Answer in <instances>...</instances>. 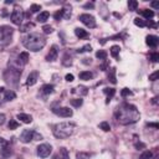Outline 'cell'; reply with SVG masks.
<instances>
[{
  "mask_svg": "<svg viewBox=\"0 0 159 159\" xmlns=\"http://www.w3.org/2000/svg\"><path fill=\"white\" fill-rule=\"evenodd\" d=\"M114 117H116L117 122H118L119 124L126 126V124L136 123L138 119H139L141 114H139V111L137 109L136 106L129 105V103H124V105H122L116 111Z\"/></svg>",
  "mask_w": 159,
  "mask_h": 159,
  "instance_id": "obj_1",
  "label": "cell"
},
{
  "mask_svg": "<svg viewBox=\"0 0 159 159\" xmlns=\"http://www.w3.org/2000/svg\"><path fill=\"white\" fill-rule=\"evenodd\" d=\"M23 44L27 50L36 52L40 51L46 45V39L40 34H30V35L23 39Z\"/></svg>",
  "mask_w": 159,
  "mask_h": 159,
  "instance_id": "obj_2",
  "label": "cell"
},
{
  "mask_svg": "<svg viewBox=\"0 0 159 159\" xmlns=\"http://www.w3.org/2000/svg\"><path fill=\"white\" fill-rule=\"evenodd\" d=\"M75 132V123L70 122H62L55 124L52 128L53 136L59 138V139H64V138H68L72 133Z\"/></svg>",
  "mask_w": 159,
  "mask_h": 159,
  "instance_id": "obj_3",
  "label": "cell"
},
{
  "mask_svg": "<svg viewBox=\"0 0 159 159\" xmlns=\"http://www.w3.org/2000/svg\"><path fill=\"white\" fill-rule=\"evenodd\" d=\"M20 76H21V70H20L19 67L10 66L9 70H6L4 72V80L6 84L10 86H18Z\"/></svg>",
  "mask_w": 159,
  "mask_h": 159,
  "instance_id": "obj_4",
  "label": "cell"
},
{
  "mask_svg": "<svg viewBox=\"0 0 159 159\" xmlns=\"http://www.w3.org/2000/svg\"><path fill=\"white\" fill-rule=\"evenodd\" d=\"M14 34V29L8 25L0 26V46H6L11 42V36Z\"/></svg>",
  "mask_w": 159,
  "mask_h": 159,
  "instance_id": "obj_5",
  "label": "cell"
},
{
  "mask_svg": "<svg viewBox=\"0 0 159 159\" xmlns=\"http://www.w3.org/2000/svg\"><path fill=\"white\" fill-rule=\"evenodd\" d=\"M10 20L12 21V24L15 25H21L23 20H24V11L21 8H15L11 12V16H10Z\"/></svg>",
  "mask_w": 159,
  "mask_h": 159,
  "instance_id": "obj_6",
  "label": "cell"
},
{
  "mask_svg": "<svg viewBox=\"0 0 159 159\" xmlns=\"http://www.w3.org/2000/svg\"><path fill=\"white\" fill-rule=\"evenodd\" d=\"M37 155L40 158H46V157H49L51 154V152H52V147L50 146V144H47V143H44V144H40V146L37 147Z\"/></svg>",
  "mask_w": 159,
  "mask_h": 159,
  "instance_id": "obj_7",
  "label": "cell"
},
{
  "mask_svg": "<svg viewBox=\"0 0 159 159\" xmlns=\"http://www.w3.org/2000/svg\"><path fill=\"white\" fill-rule=\"evenodd\" d=\"M80 21L86 25L87 27H91V29H93V27H96V20L92 15H89V14H81L80 15Z\"/></svg>",
  "mask_w": 159,
  "mask_h": 159,
  "instance_id": "obj_8",
  "label": "cell"
},
{
  "mask_svg": "<svg viewBox=\"0 0 159 159\" xmlns=\"http://www.w3.org/2000/svg\"><path fill=\"white\" fill-rule=\"evenodd\" d=\"M52 112L59 116V117H64V118H68V117L72 116V109H70L68 107H57L53 108Z\"/></svg>",
  "mask_w": 159,
  "mask_h": 159,
  "instance_id": "obj_9",
  "label": "cell"
},
{
  "mask_svg": "<svg viewBox=\"0 0 159 159\" xmlns=\"http://www.w3.org/2000/svg\"><path fill=\"white\" fill-rule=\"evenodd\" d=\"M34 134H35V130L25 129V130H23L21 136H20V141H21L23 143H30L34 139Z\"/></svg>",
  "mask_w": 159,
  "mask_h": 159,
  "instance_id": "obj_10",
  "label": "cell"
},
{
  "mask_svg": "<svg viewBox=\"0 0 159 159\" xmlns=\"http://www.w3.org/2000/svg\"><path fill=\"white\" fill-rule=\"evenodd\" d=\"M57 55H59V47L56 45H52L49 53H47V56H46V61H49V62L55 61L57 59Z\"/></svg>",
  "mask_w": 159,
  "mask_h": 159,
  "instance_id": "obj_11",
  "label": "cell"
},
{
  "mask_svg": "<svg viewBox=\"0 0 159 159\" xmlns=\"http://www.w3.org/2000/svg\"><path fill=\"white\" fill-rule=\"evenodd\" d=\"M146 42L149 47H157L158 42H159V37L155 36V35H148L147 39H146Z\"/></svg>",
  "mask_w": 159,
  "mask_h": 159,
  "instance_id": "obj_12",
  "label": "cell"
},
{
  "mask_svg": "<svg viewBox=\"0 0 159 159\" xmlns=\"http://www.w3.org/2000/svg\"><path fill=\"white\" fill-rule=\"evenodd\" d=\"M37 77H39V73L36 71L31 72L29 76H27V80H26V85L27 86H34L37 82Z\"/></svg>",
  "mask_w": 159,
  "mask_h": 159,
  "instance_id": "obj_13",
  "label": "cell"
},
{
  "mask_svg": "<svg viewBox=\"0 0 159 159\" xmlns=\"http://www.w3.org/2000/svg\"><path fill=\"white\" fill-rule=\"evenodd\" d=\"M72 93L75 95H80V96H86L88 93V88L85 87V86H78V87H75L72 88Z\"/></svg>",
  "mask_w": 159,
  "mask_h": 159,
  "instance_id": "obj_14",
  "label": "cell"
},
{
  "mask_svg": "<svg viewBox=\"0 0 159 159\" xmlns=\"http://www.w3.org/2000/svg\"><path fill=\"white\" fill-rule=\"evenodd\" d=\"M75 34H76V36H77L78 39H87L89 36V34L86 30L81 29V27H76V29H75Z\"/></svg>",
  "mask_w": 159,
  "mask_h": 159,
  "instance_id": "obj_15",
  "label": "cell"
},
{
  "mask_svg": "<svg viewBox=\"0 0 159 159\" xmlns=\"http://www.w3.org/2000/svg\"><path fill=\"white\" fill-rule=\"evenodd\" d=\"M18 119H20L25 124H29V123L32 122V117L30 114H26V113H19L18 114Z\"/></svg>",
  "mask_w": 159,
  "mask_h": 159,
  "instance_id": "obj_16",
  "label": "cell"
},
{
  "mask_svg": "<svg viewBox=\"0 0 159 159\" xmlns=\"http://www.w3.org/2000/svg\"><path fill=\"white\" fill-rule=\"evenodd\" d=\"M55 159H70V155H68V152L66 148H60L59 153Z\"/></svg>",
  "mask_w": 159,
  "mask_h": 159,
  "instance_id": "obj_17",
  "label": "cell"
},
{
  "mask_svg": "<svg viewBox=\"0 0 159 159\" xmlns=\"http://www.w3.org/2000/svg\"><path fill=\"white\" fill-rule=\"evenodd\" d=\"M103 92L107 95V101H106V103H109V101L112 100V97L116 95V89H114V88H108V87H106V88H103Z\"/></svg>",
  "mask_w": 159,
  "mask_h": 159,
  "instance_id": "obj_18",
  "label": "cell"
},
{
  "mask_svg": "<svg viewBox=\"0 0 159 159\" xmlns=\"http://www.w3.org/2000/svg\"><path fill=\"white\" fill-rule=\"evenodd\" d=\"M18 61H19V64L26 65L27 62H29V53H27V52H21V53L19 55Z\"/></svg>",
  "mask_w": 159,
  "mask_h": 159,
  "instance_id": "obj_19",
  "label": "cell"
},
{
  "mask_svg": "<svg viewBox=\"0 0 159 159\" xmlns=\"http://www.w3.org/2000/svg\"><path fill=\"white\" fill-rule=\"evenodd\" d=\"M108 81L111 82V84L116 85L117 84V78H116V68L112 67L111 70L108 71Z\"/></svg>",
  "mask_w": 159,
  "mask_h": 159,
  "instance_id": "obj_20",
  "label": "cell"
},
{
  "mask_svg": "<svg viewBox=\"0 0 159 159\" xmlns=\"http://www.w3.org/2000/svg\"><path fill=\"white\" fill-rule=\"evenodd\" d=\"M80 78L84 81H89L91 78H93V73L91 71H82L80 73Z\"/></svg>",
  "mask_w": 159,
  "mask_h": 159,
  "instance_id": "obj_21",
  "label": "cell"
},
{
  "mask_svg": "<svg viewBox=\"0 0 159 159\" xmlns=\"http://www.w3.org/2000/svg\"><path fill=\"white\" fill-rule=\"evenodd\" d=\"M4 98H5V101H12V100L16 98V93L14 91H11V89H9V91H5L4 92Z\"/></svg>",
  "mask_w": 159,
  "mask_h": 159,
  "instance_id": "obj_22",
  "label": "cell"
},
{
  "mask_svg": "<svg viewBox=\"0 0 159 159\" xmlns=\"http://www.w3.org/2000/svg\"><path fill=\"white\" fill-rule=\"evenodd\" d=\"M50 16V12L49 11H42V12H40L39 14V16H37V21L39 23H45L47 19H49Z\"/></svg>",
  "mask_w": 159,
  "mask_h": 159,
  "instance_id": "obj_23",
  "label": "cell"
},
{
  "mask_svg": "<svg viewBox=\"0 0 159 159\" xmlns=\"http://www.w3.org/2000/svg\"><path fill=\"white\" fill-rule=\"evenodd\" d=\"M53 89H55L53 85H44L42 88H41V91H42L44 95H50L53 92Z\"/></svg>",
  "mask_w": 159,
  "mask_h": 159,
  "instance_id": "obj_24",
  "label": "cell"
},
{
  "mask_svg": "<svg viewBox=\"0 0 159 159\" xmlns=\"http://www.w3.org/2000/svg\"><path fill=\"white\" fill-rule=\"evenodd\" d=\"M141 14L143 15V18H146V19H148V20L154 16V11H153V10H149V9H144V10H142Z\"/></svg>",
  "mask_w": 159,
  "mask_h": 159,
  "instance_id": "obj_25",
  "label": "cell"
},
{
  "mask_svg": "<svg viewBox=\"0 0 159 159\" xmlns=\"http://www.w3.org/2000/svg\"><path fill=\"white\" fill-rule=\"evenodd\" d=\"M119 50H121V47L118 45H114L111 47V55L114 57V59H118V53H119Z\"/></svg>",
  "mask_w": 159,
  "mask_h": 159,
  "instance_id": "obj_26",
  "label": "cell"
},
{
  "mask_svg": "<svg viewBox=\"0 0 159 159\" xmlns=\"http://www.w3.org/2000/svg\"><path fill=\"white\" fill-rule=\"evenodd\" d=\"M62 65H64V66H71V65H72L71 56H70V55H68V53H65L64 60H62Z\"/></svg>",
  "mask_w": 159,
  "mask_h": 159,
  "instance_id": "obj_27",
  "label": "cell"
},
{
  "mask_svg": "<svg viewBox=\"0 0 159 159\" xmlns=\"http://www.w3.org/2000/svg\"><path fill=\"white\" fill-rule=\"evenodd\" d=\"M134 24L137 26H139V27H144V26H147V23H146V20H143L141 18H136L134 19Z\"/></svg>",
  "mask_w": 159,
  "mask_h": 159,
  "instance_id": "obj_28",
  "label": "cell"
},
{
  "mask_svg": "<svg viewBox=\"0 0 159 159\" xmlns=\"http://www.w3.org/2000/svg\"><path fill=\"white\" fill-rule=\"evenodd\" d=\"M91 154L89 153H86V152H78L77 154H76V158L77 159H89Z\"/></svg>",
  "mask_w": 159,
  "mask_h": 159,
  "instance_id": "obj_29",
  "label": "cell"
},
{
  "mask_svg": "<svg viewBox=\"0 0 159 159\" xmlns=\"http://www.w3.org/2000/svg\"><path fill=\"white\" fill-rule=\"evenodd\" d=\"M152 157H153V153L150 150H146L139 155V159H152Z\"/></svg>",
  "mask_w": 159,
  "mask_h": 159,
  "instance_id": "obj_30",
  "label": "cell"
},
{
  "mask_svg": "<svg viewBox=\"0 0 159 159\" xmlns=\"http://www.w3.org/2000/svg\"><path fill=\"white\" fill-rule=\"evenodd\" d=\"M70 103L73 106V107H76V108H78V107H81L82 106V103H84V101H82L81 98H76V100H71L70 101Z\"/></svg>",
  "mask_w": 159,
  "mask_h": 159,
  "instance_id": "obj_31",
  "label": "cell"
},
{
  "mask_svg": "<svg viewBox=\"0 0 159 159\" xmlns=\"http://www.w3.org/2000/svg\"><path fill=\"white\" fill-rule=\"evenodd\" d=\"M128 8H129V10H132V11L137 10L138 1H136V0H129V1H128Z\"/></svg>",
  "mask_w": 159,
  "mask_h": 159,
  "instance_id": "obj_32",
  "label": "cell"
},
{
  "mask_svg": "<svg viewBox=\"0 0 159 159\" xmlns=\"http://www.w3.org/2000/svg\"><path fill=\"white\" fill-rule=\"evenodd\" d=\"M34 26H35V24L29 21V23H27L26 25L20 26V31H21V32H25V31H27V30H29V29H31V27H34Z\"/></svg>",
  "mask_w": 159,
  "mask_h": 159,
  "instance_id": "obj_33",
  "label": "cell"
},
{
  "mask_svg": "<svg viewBox=\"0 0 159 159\" xmlns=\"http://www.w3.org/2000/svg\"><path fill=\"white\" fill-rule=\"evenodd\" d=\"M96 57L100 59V60H106L107 59V52L103 51V50H100V51L96 52Z\"/></svg>",
  "mask_w": 159,
  "mask_h": 159,
  "instance_id": "obj_34",
  "label": "cell"
},
{
  "mask_svg": "<svg viewBox=\"0 0 159 159\" xmlns=\"http://www.w3.org/2000/svg\"><path fill=\"white\" fill-rule=\"evenodd\" d=\"M100 128H101L102 130H105V132H109V130H111V126H109L108 122H102V123H100Z\"/></svg>",
  "mask_w": 159,
  "mask_h": 159,
  "instance_id": "obj_35",
  "label": "cell"
},
{
  "mask_svg": "<svg viewBox=\"0 0 159 159\" xmlns=\"http://www.w3.org/2000/svg\"><path fill=\"white\" fill-rule=\"evenodd\" d=\"M10 154H11V148H9L8 146L4 147V148L1 149V155H3V157L6 158V157H9Z\"/></svg>",
  "mask_w": 159,
  "mask_h": 159,
  "instance_id": "obj_36",
  "label": "cell"
},
{
  "mask_svg": "<svg viewBox=\"0 0 159 159\" xmlns=\"http://www.w3.org/2000/svg\"><path fill=\"white\" fill-rule=\"evenodd\" d=\"M121 96L122 97H127V96H133V92L130 91L129 88H123L121 91Z\"/></svg>",
  "mask_w": 159,
  "mask_h": 159,
  "instance_id": "obj_37",
  "label": "cell"
},
{
  "mask_svg": "<svg viewBox=\"0 0 159 159\" xmlns=\"http://www.w3.org/2000/svg\"><path fill=\"white\" fill-rule=\"evenodd\" d=\"M8 127H9V129L14 130V129H16V128L19 127V123H18L16 121H14V119H11V121L9 122V124H8Z\"/></svg>",
  "mask_w": 159,
  "mask_h": 159,
  "instance_id": "obj_38",
  "label": "cell"
},
{
  "mask_svg": "<svg viewBox=\"0 0 159 159\" xmlns=\"http://www.w3.org/2000/svg\"><path fill=\"white\" fill-rule=\"evenodd\" d=\"M91 50H92L91 45H85L84 47H82V49H78V50H77V52H78V53H82V52H89Z\"/></svg>",
  "mask_w": 159,
  "mask_h": 159,
  "instance_id": "obj_39",
  "label": "cell"
},
{
  "mask_svg": "<svg viewBox=\"0 0 159 159\" xmlns=\"http://www.w3.org/2000/svg\"><path fill=\"white\" fill-rule=\"evenodd\" d=\"M30 10H31V12H37V11L41 10V5H39V4H32V5L30 6Z\"/></svg>",
  "mask_w": 159,
  "mask_h": 159,
  "instance_id": "obj_40",
  "label": "cell"
},
{
  "mask_svg": "<svg viewBox=\"0 0 159 159\" xmlns=\"http://www.w3.org/2000/svg\"><path fill=\"white\" fill-rule=\"evenodd\" d=\"M150 60H152V62H158L159 61V53L158 52H152L150 53Z\"/></svg>",
  "mask_w": 159,
  "mask_h": 159,
  "instance_id": "obj_41",
  "label": "cell"
},
{
  "mask_svg": "<svg viewBox=\"0 0 159 159\" xmlns=\"http://www.w3.org/2000/svg\"><path fill=\"white\" fill-rule=\"evenodd\" d=\"M158 77H159V71H155L154 73L149 75V81H157Z\"/></svg>",
  "mask_w": 159,
  "mask_h": 159,
  "instance_id": "obj_42",
  "label": "cell"
},
{
  "mask_svg": "<svg viewBox=\"0 0 159 159\" xmlns=\"http://www.w3.org/2000/svg\"><path fill=\"white\" fill-rule=\"evenodd\" d=\"M6 146H9L8 141H6V139H4V138H1V137H0V148H4V147H6Z\"/></svg>",
  "mask_w": 159,
  "mask_h": 159,
  "instance_id": "obj_43",
  "label": "cell"
},
{
  "mask_svg": "<svg viewBox=\"0 0 159 159\" xmlns=\"http://www.w3.org/2000/svg\"><path fill=\"white\" fill-rule=\"evenodd\" d=\"M42 30H44L45 34H51V32H52V27H51L50 25H45V26L42 27Z\"/></svg>",
  "mask_w": 159,
  "mask_h": 159,
  "instance_id": "obj_44",
  "label": "cell"
},
{
  "mask_svg": "<svg viewBox=\"0 0 159 159\" xmlns=\"http://www.w3.org/2000/svg\"><path fill=\"white\" fill-rule=\"evenodd\" d=\"M73 78H75V77H73V75H72V73H67V75H66V77H65V80H66L67 82H72Z\"/></svg>",
  "mask_w": 159,
  "mask_h": 159,
  "instance_id": "obj_45",
  "label": "cell"
},
{
  "mask_svg": "<svg viewBox=\"0 0 159 159\" xmlns=\"http://www.w3.org/2000/svg\"><path fill=\"white\" fill-rule=\"evenodd\" d=\"M5 121H6L5 114L4 113H0V126H3V124L5 123Z\"/></svg>",
  "mask_w": 159,
  "mask_h": 159,
  "instance_id": "obj_46",
  "label": "cell"
},
{
  "mask_svg": "<svg viewBox=\"0 0 159 159\" xmlns=\"http://www.w3.org/2000/svg\"><path fill=\"white\" fill-rule=\"evenodd\" d=\"M147 127H152L154 129H158L159 128V124L158 123H147Z\"/></svg>",
  "mask_w": 159,
  "mask_h": 159,
  "instance_id": "obj_47",
  "label": "cell"
},
{
  "mask_svg": "<svg viewBox=\"0 0 159 159\" xmlns=\"http://www.w3.org/2000/svg\"><path fill=\"white\" fill-rule=\"evenodd\" d=\"M93 6H95L93 3H87V4H85V8H86V9H88V8H91V9H92Z\"/></svg>",
  "mask_w": 159,
  "mask_h": 159,
  "instance_id": "obj_48",
  "label": "cell"
},
{
  "mask_svg": "<svg viewBox=\"0 0 159 159\" xmlns=\"http://www.w3.org/2000/svg\"><path fill=\"white\" fill-rule=\"evenodd\" d=\"M144 147H146V146H144L143 143H136V148H137V149H139V148H144Z\"/></svg>",
  "mask_w": 159,
  "mask_h": 159,
  "instance_id": "obj_49",
  "label": "cell"
},
{
  "mask_svg": "<svg viewBox=\"0 0 159 159\" xmlns=\"http://www.w3.org/2000/svg\"><path fill=\"white\" fill-rule=\"evenodd\" d=\"M152 6H153V8H159V3L158 1H154V3H152Z\"/></svg>",
  "mask_w": 159,
  "mask_h": 159,
  "instance_id": "obj_50",
  "label": "cell"
},
{
  "mask_svg": "<svg viewBox=\"0 0 159 159\" xmlns=\"http://www.w3.org/2000/svg\"><path fill=\"white\" fill-rule=\"evenodd\" d=\"M84 64H86V65L91 64V59H84Z\"/></svg>",
  "mask_w": 159,
  "mask_h": 159,
  "instance_id": "obj_51",
  "label": "cell"
},
{
  "mask_svg": "<svg viewBox=\"0 0 159 159\" xmlns=\"http://www.w3.org/2000/svg\"><path fill=\"white\" fill-rule=\"evenodd\" d=\"M107 65H108V62H106V64H103V65L101 66V68H102V70H103V71H105V68L107 67Z\"/></svg>",
  "mask_w": 159,
  "mask_h": 159,
  "instance_id": "obj_52",
  "label": "cell"
},
{
  "mask_svg": "<svg viewBox=\"0 0 159 159\" xmlns=\"http://www.w3.org/2000/svg\"><path fill=\"white\" fill-rule=\"evenodd\" d=\"M4 89H5L4 87H0V93H1V92H5V91H4Z\"/></svg>",
  "mask_w": 159,
  "mask_h": 159,
  "instance_id": "obj_53",
  "label": "cell"
},
{
  "mask_svg": "<svg viewBox=\"0 0 159 159\" xmlns=\"http://www.w3.org/2000/svg\"><path fill=\"white\" fill-rule=\"evenodd\" d=\"M12 1H11V0H6V1H5V4H11Z\"/></svg>",
  "mask_w": 159,
  "mask_h": 159,
  "instance_id": "obj_54",
  "label": "cell"
},
{
  "mask_svg": "<svg viewBox=\"0 0 159 159\" xmlns=\"http://www.w3.org/2000/svg\"><path fill=\"white\" fill-rule=\"evenodd\" d=\"M152 102H153V103H157V97H154V98H153V101H152Z\"/></svg>",
  "mask_w": 159,
  "mask_h": 159,
  "instance_id": "obj_55",
  "label": "cell"
}]
</instances>
